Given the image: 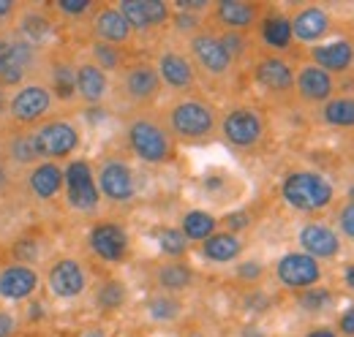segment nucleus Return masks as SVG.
Masks as SVG:
<instances>
[{"instance_id":"1","label":"nucleus","mask_w":354,"mask_h":337,"mask_svg":"<svg viewBox=\"0 0 354 337\" xmlns=\"http://www.w3.org/2000/svg\"><path fill=\"white\" fill-rule=\"evenodd\" d=\"M218 128V112L207 98L199 95H183L167 109V131L172 139L199 144L207 142Z\"/></svg>"},{"instance_id":"2","label":"nucleus","mask_w":354,"mask_h":337,"mask_svg":"<svg viewBox=\"0 0 354 337\" xmlns=\"http://www.w3.org/2000/svg\"><path fill=\"white\" fill-rule=\"evenodd\" d=\"M55 109H57V104H55L49 87L41 82V77H33L8 93V117L6 120L17 131H30V128L52 120Z\"/></svg>"},{"instance_id":"3","label":"nucleus","mask_w":354,"mask_h":337,"mask_svg":"<svg viewBox=\"0 0 354 337\" xmlns=\"http://www.w3.org/2000/svg\"><path fill=\"white\" fill-rule=\"evenodd\" d=\"M36 161L39 164H60L68 161L82 144V128L68 117H52L41 126L28 131Z\"/></svg>"},{"instance_id":"4","label":"nucleus","mask_w":354,"mask_h":337,"mask_svg":"<svg viewBox=\"0 0 354 337\" xmlns=\"http://www.w3.org/2000/svg\"><path fill=\"white\" fill-rule=\"evenodd\" d=\"M126 142H129L133 155L139 161L150 164V166H161V164L175 161L177 147L172 133L167 131L164 123H158V120H153L147 115L133 117L131 123L126 126Z\"/></svg>"},{"instance_id":"5","label":"nucleus","mask_w":354,"mask_h":337,"mask_svg":"<svg viewBox=\"0 0 354 337\" xmlns=\"http://www.w3.org/2000/svg\"><path fill=\"white\" fill-rule=\"evenodd\" d=\"M281 196L283 202L297 212H319L333 204L335 199V188L333 182L310 168H297L289 171L281 182Z\"/></svg>"},{"instance_id":"6","label":"nucleus","mask_w":354,"mask_h":337,"mask_svg":"<svg viewBox=\"0 0 354 337\" xmlns=\"http://www.w3.org/2000/svg\"><path fill=\"white\" fill-rule=\"evenodd\" d=\"M44 52L46 49H39L33 44L22 41L14 33H6L3 46H0V84L11 93V90H17L28 79L39 77Z\"/></svg>"},{"instance_id":"7","label":"nucleus","mask_w":354,"mask_h":337,"mask_svg":"<svg viewBox=\"0 0 354 337\" xmlns=\"http://www.w3.org/2000/svg\"><path fill=\"white\" fill-rule=\"evenodd\" d=\"M63 199L77 215H93L101 207V193L95 185V171L85 158H71L63 166Z\"/></svg>"},{"instance_id":"8","label":"nucleus","mask_w":354,"mask_h":337,"mask_svg":"<svg viewBox=\"0 0 354 337\" xmlns=\"http://www.w3.org/2000/svg\"><path fill=\"white\" fill-rule=\"evenodd\" d=\"M218 131H221L223 142L234 150H254L267 133L265 115L251 106V104H237L232 109L223 112L218 120Z\"/></svg>"},{"instance_id":"9","label":"nucleus","mask_w":354,"mask_h":337,"mask_svg":"<svg viewBox=\"0 0 354 337\" xmlns=\"http://www.w3.org/2000/svg\"><path fill=\"white\" fill-rule=\"evenodd\" d=\"M44 286L49 296L60 299V302H74L80 296H85L90 289L88 267L77 258V256H55L44 269Z\"/></svg>"},{"instance_id":"10","label":"nucleus","mask_w":354,"mask_h":337,"mask_svg":"<svg viewBox=\"0 0 354 337\" xmlns=\"http://www.w3.org/2000/svg\"><path fill=\"white\" fill-rule=\"evenodd\" d=\"M188 57H191L196 74L202 71L207 79H226L234 68V60L223 49L218 33H213V30H199L196 36L188 39Z\"/></svg>"},{"instance_id":"11","label":"nucleus","mask_w":354,"mask_h":337,"mask_svg":"<svg viewBox=\"0 0 354 337\" xmlns=\"http://www.w3.org/2000/svg\"><path fill=\"white\" fill-rule=\"evenodd\" d=\"M118 90L133 106H150L161 95V79L150 60H133L118 71Z\"/></svg>"},{"instance_id":"12","label":"nucleus","mask_w":354,"mask_h":337,"mask_svg":"<svg viewBox=\"0 0 354 337\" xmlns=\"http://www.w3.org/2000/svg\"><path fill=\"white\" fill-rule=\"evenodd\" d=\"M95 185L109 204H131L136 199V171L123 158H104L95 168Z\"/></svg>"},{"instance_id":"13","label":"nucleus","mask_w":354,"mask_h":337,"mask_svg":"<svg viewBox=\"0 0 354 337\" xmlns=\"http://www.w3.org/2000/svg\"><path fill=\"white\" fill-rule=\"evenodd\" d=\"M39 77L49 87L57 106H68L77 101V60H71L68 55L46 49Z\"/></svg>"},{"instance_id":"14","label":"nucleus","mask_w":354,"mask_h":337,"mask_svg":"<svg viewBox=\"0 0 354 337\" xmlns=\"http://www.w3.org/2000/svg\"><path fill=\"white\" fill-rule=\"evenodd\" d=\"M275 278L289 291H308L322 280V264L303 251L283 253L275 261Z\"/></svg>"},{"instance_id":"15","label":"nucleus","mask_w":354,"mask_h":337,"mask_svg":"<svg viewBox=\"0 0 354 337\" xmlns=\"http://www.w3.org/2000/svg\"><path fill=\"white\" fill-rule=\"evenodd\" d=\"M57 22H55V11L46 6H22L17 14V22L11 28L14 36H19L22 41L33 44L39 49H49V44L55 39Z\"/></svg>"},{"instance_id":"16","label":"nucleus","mask_w":354,"mask_h":337,"mask_svg":"<svg viewBox=\"0 0 354 337\" xmlns=\"http://www.w3.org/2000/svg\"><path fill=\"white\" fill-rule=\"evenodd\" d=\"M41 289V272L22 261L0 264V299L3 302H30Z\"/></svg>"},{"instance_id":"17","label":"nucleus","mask_w":354,"mask_h":337,"mask_svg":"<svg viewBox=\"0 0 354 337\" xmlns=\"http://www.w3.org/2000/svg\"><path fill=\"white\" fill-rule=\"evenodd\" d=\"M22 191L36 204H52L63 196V166L60 164H33L22 171Z\"/></svg>"},{"instance_id":"18","label":"nucleus","mask_w":354,"mask_h":337,"mask_svg":"<svg viewBox=\"0 0 354 337\" xmlns=\"http://www.w3.org/2000/svg\"><path fill=\"white\" fill-rule=\"evenodd\" d=\"M156 71H158V79H161V87H169L175 93H188L194 90L196 84V68L188 57V52L183 49H175V46H167L158 52L156 57Z\"/></svg>"},{"instance_id":"19","label":"nucleus","mask_w":354,"mask_h":337,"mask_svg":"<svg viewBox=\"0 0 354 337\" xmlns=\"http://www.w3.org/2000/svg\"><path fill=\"white\" fill-rule=\"evenodd\" d=\"M88 245L98 261H104V264H120L129 256L131 240H129V231L120 223L104 220V223H95L90 229Z\"/></svg>"},{"instance_id":"20","label":"nucleus","mask_w":354,"mask_h":337,"mask_svg":"<svg viewBox=\"0 0 354 337\" xmlns=\"http://www.w3.org/2000/svg\"><path fill=\"white\" fill-rule=\"evenodd\" d=\"M120 14L129 19L133 33H150L172 19V6L164 0H120Z\"/></svg>"},{"instance_id":"21","label":"nucleus","mask_w":354,"mask_h":337,"mask_svg":"<svg viewBox=\"0 0 354 337\" xmlns=\"http://www.w3.org/2000/svg\"><path fill=\"white\" fill-rule=\"evenodd\" d=\"M90 33H93V41H104V44H112V46L129 44L133 36L129 19L120 14L118 6H101V8H95L93 17H90Z\"/></svg>"},{"instance_id":"22","label":"nucleus","mask_w":354,"mask_h":337,"mask_svg":"<svg viewBox=\"0 0 354 337\" xmlns=\"http://www.w3.org/2000/svg\"><path fill=\"white\" fill-rule=\"evenodd\" d=\"M254 79L259 87H265L270 95H283L289 90H295V68L278 57V55H267L259 57L254 66Z\"/></svg>"},{"instance_id":"23","label":"nucleus","mask_w":354,"mask_h":337,"mask_svg":"<svg viewBox=\"0 0 354 337\" xmlns=\"http://www.w3.org/2000/svg\"><path fill=\"white\" fill-rule=\"evenodd\" d=\"M297 242H300V251L316 261L335 258L341 253V237L324 223H306L297 231Z\"/></svg>"},{"instance_id":"24","label":"nucleus","mask_w":354,"mask_h":337,"mask_svg":"<svg viewBox=\"0 0 354 337\" xmlns=\"http://www.w3.org/2000/svg\"><path fill=\"white\" fill-rule=\"evenodd\" d=\"M109 90V74H104L90 60H77V101H82L85 106H101Z\"/></svg>"},{"instance_id":"25","label":"nucleus","mask_w":354,"mask_h":337,"mask_svg":"<svg viewBox=\"0 0 354 337\" xmlns=\"http://www.w3.org/2000/svg\"><path fill=\"white\" fill-rule=\"evenodd\" d=\"M216 22L229 33H248L259 22V6L243 0H221L213 8Z\"/></svg>"},{"instance_id":"26","label":"nucleus","mask_w":354,"mask_h":337,"mask_svg":"<svg viewBox=\"0 0 354 337\" xmlns=\"http://www.w3.org/2000/svg\"><path fill=\"white\" fill-rule=\"evenodd\" d=\"M292 22V36L300 44H316L330 33V14L319 6H306L300 11H295V17H289Z\"/></svg>"},{"instance_id":"27","label":"nucleus","mask_w":354,"mask_h":337,"mask_svg":"<svg viewBox=\"0 0 354 337\" xmlns=\"http://www.w3.org/2000/svg\"><path fill=\"white\" fill-rule=\"evenodd\" d=\"M295 90L308 104H327L333 90H335V82H333V77L327 71H322L319 66L308 63L295 74Z\"/></svg>"},{"instance_id":"28","label":"nucleus","mask_w":354,"mask_h":337,"mask_svg":"<svg viewBox=\"0 0 354 337\" xmlns=\"http://www.w3.org/2000/svg\"><path fill=\"white\" fill-rule=\"evenodd\" d=\"M310 60H313V66H319L330 77L333 74H341V71H349L354 63V44L341 39V41L310 46Z\"/></svg>"},{"instance_id":"29","label":"nucleus","mask_w":354,"mask_h":337,"mask_svg":"<svg viewBox=\"0 0 354 337\" xmlns=\"http://www.w3.org/2000/svg\"><path fill=\"white\" fill-rule=\"evenodd\" d=\"M259 39L272 52H286L295 41L289 17L281 11H267L265 17H259Z\"/></svg>"},{"instance_id":"30","label":"nucleus","mask_w":354,"mask_h":337,"mask_svg":"<svg viewBox=\"0 0 354 337\" xmlns=\"http://www.w3.org/2000/svg\"><path fill=\"white\" fill-rule=\"evenodd\" d=\"M0 147H3V158H6V164L11 166V171H14V168H17V171H25V168H30L33 164H39L28 131H17V128H14L11 133H6V136L0 139Z\"/></svg>"},{"instance_id":"31","label":"nucleus","mask_w":354,"mask_h":337,"mask_svg":"<svg viewBox=\"0 0 354 337\" xmlns=\"http://www.w3.org/2000/svg\"><path fill=\"white\" fill-rule=\"evenodd\" d=\"M156 286L164 294H183V291H188L194 286V269L183 258H169L167 264H161L156 269Z\"/></svg>"},{"instance_id":"32","label":"nucleus","mask_w":354,"mask_h":337,"mask_svg":"<svg viewBox=\"0 0 354 337\" xmlns=\"http://www.w3.org/2000/svg\"><path fill=\"white\" fill-rule=\"evenodd\" d=\"M240 253H243V240L229 231H216L202 242V256L210 264H232L240 258Z\"/></svg>"},{"instance_id":"33","label":"nucleus","mask_w":354,"mask_h":337,"mask_svg":"<svg viewBox=\"0 0 354 337\" xmlns=\"http://www.w3.org/2000/svg\"><path fill=\"white\" fill-rule=\"evenodd\" d=\"M180 231L185 234L188 242H205L218 231V220L207 210H188L180 220Z\"/></svg>"},{"instance_id":"34","label":"nucleus","mask_w":354,"mask_h":337,"mask_svg":"<svg viewBox=\"0 0 354 337\" xmlns=\"http://www.w3.org/2000/svg\"><path fill=\"white\" fill-rule=\"evenodd\" d=\"M126 302H129V289H126V283L118 280V278H104V280L95 286V291H93V305H95L98 310H104V313H115V310H120Z\"/></svg>"},{"instance_id":"35","label":"nucleus","mask_w":354,"mask_h":337,"mask_svg":"<svg viewBox=\"0 0 354 337\" xmlns=\"http://www.w3.org/2000/svg\"><path fill=\"white\" fill-rule=\"evenodd\" d=\"M147 316H150L153 321H158V324L177 321V318L183 316V302H180L177 296L158 291V294H153L147 299Z\"/></svg>"},{"instance_id":"36","label":"nucleus","mask_w":354,"mask_h":337,"mask_svg":"<svg viewBox=\"0 0 354 337\" xmlns=\"http://www.w3.org/2000/svg\"><path fill=\"white\" fill-rule=\"evenodd\" d=\"M93 66H98L104 74H115L126 66V57L120 52V46H112V44H104V41H93L90 44V57H88Z\"/></svg>"},{"instance_id":"37","label":"nucleus","mask_w":354,"mask_h":337,"mask_svg":"<svg viewBox=\"0 0 354 337\" xmlns=\"http://www.w3.org/2000/svg\"><path fill=\"white\" fill-rule=\"evenodd\" d=\"M322 117L327 126L335 128H354V98H330L322 109Z\"/></svg>"},{"instance_id":"38","label":"nucleus","mask_w":354,"mask_h":337,"mask_svg":"<svg viewBox=\"0 0 354 337\" xmlns=\"http://www.w3.org/2000/svg\"><path fill=\"white\" fill-rule=\"evenodd\" d=\"M156 240H158V248L164 256H169V258H183L188 248H191V242L185 240V234L175 229V226H164V229H158V234H156Z\"/></svg>"},{"instance_id":"39","label":"nucleus","mask_w":354,"mask_h":337,"mask_svg":"<svg viewBox=\"0 0 354 337\" xmlns=\"http://www.w3.org/2000/svg\"><path fill=\"white\" fill-rule=\"evenodd\" d=\"M297 305H300L306 313H324V310L333 305V291L324 289V286H313L308 291H300Z\"/></svg>"},{"instance_id":"40","label":"nucleus","mask_w":354,"mask_h":337,"mask_svg":"<svg viewBox=\"0 0 354 337\" xmlns=\"http://www.w3.org/2000/svg\"><path fill=\"white\" fill-rule=\"evenodd\" d=\"M55 14H60L63 19H85V17H93L95 6L90 0H55L49 6Z\"/></svg>"},{"instance_id":"41","label":"nucleus","mask_w":354,"mask_h":337,"mask_svg":"<svg viewBox=\"0 0 354 337\" xmlns=\"http://www.w3.org/2000/svg\"><path fill=\"white\" fill-rule=\"evenodd\" d=\"M172 25H175V30L180 36H185V39H191V36H196L199 30H202V14H191V11H172V19H169Z\"/></svg>"},{"instance_id":"42","label":"nucleus","mask_w":354,"mask_h":337,"mask_svg":"<svg viewBox=\"0 0 354 337\" xmlns=\"http://www.w3.org/2000/svg\"><path fill=\"white\" fill-rule=\"evenodd\" d=\"M218 39H221L223 49L229 52V57H232L234 63H240V60L248 55V39H245V33H229V30H221Z\"/></svg>"},{"instance_id":"43","label":"nucleus","mask_w":354,"mask_h":337,"mask_svg":"<svg viewBox=\"0 0 354 337\" xmlns=\"http://www.w3.org/2000/svg\"><path fill=\"white\" fill-rule=\"evenodd\" d=\"M234 275L243 280V283H259L265 278V264L257 261V258H248V261H240L234 267Z\"/></svg>"},{"instance_id":"44","label":"nucleus","mask_w":354,"mask_h":337,"mask_svg":"<svg viewBox=\"0 0 354 337\" xmlns=\"http://www.w3.org/2000/svg\"><path fill=\"white\" fill-rule=\"evenodd\" d=\"M218 223H223V231H229V234H237V237H240V231L251 226V212L248 210L226 212Z\"/></svg>"},{"instance_id":"45","label":"nucleus","mask_w":354,"mask_h":337,"mask_svg":"<svg viewBox=\"0 0 354 337\" xmlns=\"http://www.w3.org/2000/svg\"><path fill=\"white\" fill-rule=\"evenodd\" d=\"M39 248H41V242L39 240H30V237H25V240H19L17 245H14V253H17V261H22V264H36L39 261Z\"/></svg>"},{"instance_id":"46","label":"nucleus","mask_w":354,"mask_h":337,"mask_svg":"<svg viewBox=\"0 0 354 337\" xmlns=\"http://www.w3.org/2000/svg\"><path fill=\"white\" fill-rule=\"evenodd\" d=\"M22 3H14V0H0V33H11L14 22H17V14H19Z\"/></svg>"},{"instance_id":"47","label":"nucleus","mask_w":354,"mask_h":337,"mask_svg":"<svg viewBox=\"0 0 354 337\" xmlns=\"http://www.w3.org/2000/svg\"><path fill=\"white\" fill-rule=\"evenodd\" d=\"M19 335V318L17 313L0 307V337H17Z\"/></svg>"},{"instance_id":"48","label":"nucleus","mask_w":354,"mask_h":337,"mask_svg":"<svg viewBox=\"0 0 354 337\" xmlns=\"http://www.w3.org/2000/svg\"><path fill=\"white\" fill-rule=\"evenodd\" d=\"M338 229H341L344 237L354 240V204L352 202H346V204L338 210Z\"/></svg>"},{"instance_id":"49","label":"nucleus","mask_w":354,"mask_h":337,"mask_svg":"<svg viewBox=\"0 0 354 337\" xmlns=\"http://www.w3.org/2000/svg\"><path fill=\"white\" fill-rule=\"evenodd\" d=\"M175 11H191V14H205L210 11V3L207 0H177Z\"/></svg>"},{"instance_id":"50","label":"nucleus","mask_w":354,"mask_h":337,"mask_svg":"<svg viewBox=\"0 0 354 337\" xmlns=\"http://www.w3.org/2000/svg\"><path fill=\"white\" fill-rule=\"evenodd\" d=\"M338 332L344 337H354V305H349L338 318Z\"/></svg>"},{"instance_id":"51","label":"nucleus","mask_w":354,"mask_h":337,"mask_svg":"<svg viewBox=\"0 0 354 337\" xmlns=\"http://www.w3.org/2000/svg\"><path fill=\"white\" fill-rule=\"evenodd\" d=\"M245 305H248V310H257V313H262V310H267V296L265 294H259V291H254V294L245 299Z\"/></svg>"},{"instance_id":"52","label":"nucleus","mask_w":354,"mask_h":337,"mask_svg":"<svg viewBox=\"0 0 354 337\" xmlns=\"http://www.w3.org/2000/svg\"><path fill=\"white\" fill-rule=\"evenodd\" d=\"M6 117H8V90L0 84V126L6 123Z\"/></svg>"},{"instance_id":"53","label":"nucleus","mask_w":354,"mask_h":337,"mask_svg":"<svg viewBox=\"0 0 354 337\" xmlns=\"http://www.w3.org/2000/svg\"><path fill=\"white\" fill-rule=\"evenodd\" d=\"M77 337H106V332L101 327H85Z\"/></svg>"},{"instance_id":"54","label":"nucleus","mask_w":354,"mask_h":337,"mask_svg":"<svg viewBox=\"0 0 354 337\" xmlns=\"http://www.w3.org/2000/svg\"><path fill=\"white\" fill-rule=\"evenodd\" d=\"M344 283H346V286H349V289L354 291V261L344 267Z\"/></svg>"},{"instance_id":"55","label":"nucleus","mask_w":354,"mask_h":337,"mask_svg":"<svg viewBox=\"0 0 354 337\" xmlns=\"http://www.w3.org/2000/svg\"><path fill=\"white\" fill-rule=\"evenodd\" d=\"M306 337H338L333 329H327V327H316V329H310Z\"/></svg>"},{"instance_id":"56","label":"nucleus","mask_w":354,"mask_h":337,"mask_svg":"<svg viewBox=\"0 0 354 337\" xmlns=\"http://www.w3.org/2000/svg\"><path fill=\"white\" fill-rule=\"evenodd\" d=\"M243 337H265V332H259L257 327H245V329H243Z\"/></svg>"},{"instance_id":"57","label":"nucleus","mask_w":354,"mask_h":337,"mask_svg":"<svg viewBox=\"0 0 354 337\" xmlns=\"http://www.w3.org/2000/svg\"><path fill=\"white\" fill-rule=\"evenodd\" d=\"M349 202L354 204V185H352V191H349Z\"/></svg>"},{"instance_id":"58","label":"nucleus","mask_w":354,"mask_h":337,"mask_svg":"<svg viewBox=\"0 0 354 337\" xmlns=\"http://www.w3.org/2000/svg\"><path fill=\"white\" fill-rule=\"evenodd\" d=\"M191 337H202V335H199V332H194V335H191Z\"/></svg>"},{"instance_id":"59","label":"nucleus","mask_w":354,"mask_h":337,"mask_svg":"<svg viewBox=\"0 0 354 337\" xmlns=\"http://www.w3.org/2000/svg\"><path fill=\"white\" fill-rule=\"evenodd\" d=\"M0 46H3V33H0Z\"/></svg>"}]
</instances>
